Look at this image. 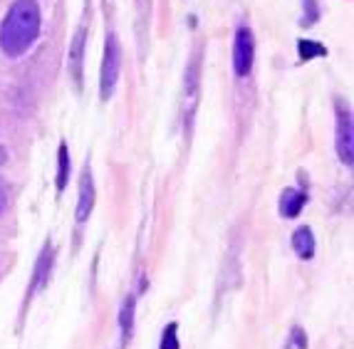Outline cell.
Listing matches in <instances>:
<instances>
[{"mask_svg": "<svg viewBox=\"0 0 354 349\" xmlns=\"http://www.w3.org/2000/svg\"><path fill=\"white\" fill-rule=\"evenodd\" d=\"M40 6L37 0H15L0 23V48L8 57H20L40 37Z\"/></svg>", "mask_w": 354, "mask_h": 349, "instance_id": "6da1fadb", "label": "cell"}, {"mask_svg": "<svg viewBox=\"0 0 354 349\" xmlns=\"http://www.w3.org/2000/svg\"><path fill=\"white\" fill-rule=\"evenodd\" d=\"M119 70H122V48H119L117 35L109 32L104 42V57H102V72H100V95L104 102L114 95V87L119 82Z\"/></svg>", "mask_w": 354, "mask_h": 349, "instance_id": "7a4b0ae2", "label": "cell"}, {"mask_svg": "<svg viewBox=\"0 0 354 349\" xmlns=\"http://www.w3.org/2000/svg\"><path fill=\"white\" fill-rule=\"evenodd\" d=\"M253 59H255L253 30L248 25H241L236 30V40H233V70H236V77H248L250 70H253Z\"/></svg>", "mask_w": 354, "mask_h": 349, "instance_id": "3957f363", "label": "cell"}, {"mask_svg": "<svg viewBox=\"0 0 354 349\" xmlns=\"http://www.w3.org/2000/svg\"><path fill=\"white\" fill-rule=\"evenodd\" d=\"M198 97H201V55L196 53L189 67H186V77H183V117H186V126H191Z\"/></svg>", "mask_w": 354, "mask_h": 349, "instance_id": "277c9868", "label": "cell"}, {"mask_svg": "<svg viewBox=\"0 0 354 349\" xmlns=\"http://www.w3.org/2000/svg\"><path fill=\"white\" fill-rule=\"evenodd\" d=\"M337 154L344 166L354 164V142H352V114L347 107L337 104Z\"/></svg>", "mask_w": 354, "mask_h": 349, "instance_id": "5b68a950", "label": "cell"}, {"mask_svg": "<svg viewBox=\"0 0 354 349\" xmlns=\"http://www.w3.org/2000/svg\"><path fill=\"white\" fill-rule=\"evenodd\" d=\"M84 40H87V20L80 23L70 48V72L75 79V87L82 89V57H84Z\"/></svg>", "mask_w": 354, "mask_h": 349, "instance_id": "8992f818", "label": "cell"}, {"mask_svg": "<svg viewBox=\"0 0 354 349\" xmlns=\"http://www.w3.org/2000/svg\"><path fill=\"white\" fill-rule=\"evenodd\" d=\"M92 208H95V178L92 171L84 169L82 178H80V201H77V223H84V220L92 216Z\"/></svg>", "mask_w": 354, "mask_h": 349, "instance_id": "52a82bcc", "label": "cell"}, {"mask_svg": "<svg viewBox=\"0 0 354 349\" xmlns=\"http://www.w3.org/2000/svg\"><path fill=\"white\" fill-rule=\"evenodd\" d=\"M305 203H307L305 191L288 189L283 196H280V214H283L285 218H295V216H300V211H302Z\"/></svg>", "mask_w": 354, "mask_h": 349, "instance_id": "ba28073f", "label": "cell"}, {"mask_svg": "<svg viewBox=\"0 0 354 349\" xmlns=\"http://www.w3.org/2000/svg\"><path fill=\"white\" fill-rule=\"evenodd\" d=\"M292 250H295L300 258L310 261L315 255V236L310 228H297L295 236H292Z\"/></svg>", "mask_w": 354, "mask_h": 349, "instance_id": "9c48e42d", "label": "cell"}, {"mask_svg": "<svg viewBox=\"0 0 354 349\" xmlns=\"http://www.w3.org/2000/svg\"><path fill=\"white\" fill-rule=\"evenodd\" d=\"M50 265H53V253H50V243L45 245V253L40 255V261H37V267H35V280H32V287L40 290L45 287L50 280Z\"/></svg>", "mask_w": 354, "mask_h": 349, "instance_id": "30bf717a", "label": "cell"}, {"mask_svg": "<svg viewBox=\"0 0 354 349\" xmlns=\"http://www.w3.org/2000/svg\"><path fill=\"white\" fill-rule=\"evenodd\" d=\"M134 295H129L124 300V308H122V314H119V325H122V332H124V339L131 337V332H134Z\"/></svg>", "mask_w": 354, "mask_h": 349, "instance_id": "8fae6325", "label": "cell"}, {"mask_svg": "<svg viewBox=\"0 0 354 349\" xmlns=\"http://www.w3.org/2000/svg\"><path fill=\"white\" fill-rule=\"evenodd\" d=\"M67 178H70V154H67V144L59 147V164H57V191H65Z\"/></svg>", "mask_w": 354, "mask_h": 349, "instance_id": "7c38bea8", "label": "cell"}, {"mask_svg": "<svg viewBox=\"0 0 354 349\" xmlns=\"http://www.w3.org/2000/svg\"><path fill=\"white\" fill-rule=\"evenodd\" d=\"M300 57L302 59H313V57H325L327 50L325 45H319V42H313V40H300Z\"/></svg>", "mask_w": 354, "mask_h": 349, "instance_id": "4fadbf2b", "label": "cell"}, {"mask_svg": "<svg viewBox=\"0 0 354 349\" xmlns=\"http://www.w3.org/2000/svg\"><path fill=\"white\" fill-rule=\"evenodd\" d=\"M159 349H181V344H178V325L176 322L166 325L164 334H161V347Z\"/></svg>", "mask_w": 354, "mask_h": 349, "instance_id": "5bb4252c", "label": "cell"}, {"mask_svg": "<svg viewBox=\"0 0 354 349\" xmlns=\"http://www.w3.org/2000/svg\"><path fill=\"white\" fill-rule=\"evenodd\" d=\"M6 206H8V186L0 181V214L6 211Z\"/></svg>", "mask_w": 354, "mask_h": 349, "instance_id": "9a60e30c", "label": "cell"}, {"mask_svg": "<svg viewBox=\"0 0 354 349\" xmlns=\"http://www.w3.org/2000/svg\"><path fill=\"white\" fill-rule=\"evenodd\" d=\"M6 159H8V151H6V149H3V147H0V166L6 164Z\"/></svg>", "mask_w": 354, "mask_h": 349, "instance_id": "2e32d148", "label": "cell"}]
</instances>
